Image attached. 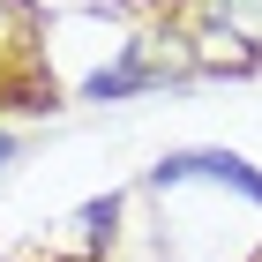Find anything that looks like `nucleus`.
Returning <instances> with one entry per match:
<instances>
[{
	"label": "nucleus",
	"mask_w": 262,
	"mask_h": 262,
	"mask_svg": "<svg viewBox=\"0 0 262 262\" xmlns=\"http://www.w3.org/2000/svg\"><path fill=\"white\" fill-rule=\"evenodd\" d=\"M180 180H232L240 195L262 202V172H247L232 150H180V158H165L158 165V187H180Z\"/></svg>",
	"instance_id": "obj_1"
},
{
	"label": "nucleus",
	"mask_w": 262,
	"mask_h": 262,
	"mask_svg": "<svg viewBox=\"0 0 262 262\" xmlns=\"http://www.w3.org/2000/svg\"><path fill=\"white\" fill-rule=\"evenodd\" d=\"M202 38H210V53L217 45L262 53V0H202Z\"/></svg>",
	"instance_id": "obj_2"
}]
</instances>
